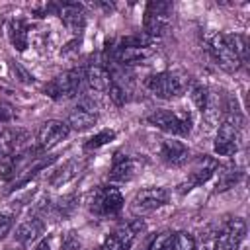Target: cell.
<instances>
[{
  "label": "cell",
  "instance_id": "cell-20",
  "mask_svg": "<svg viewBox=\"0 0 250 250\" xmlns=\"http://www.w3.org/2000/svg\"><path fill=\"white\" fill-rule=\"evenodd\" d=\"M43 230H45V221L41 217L31 215V217H27L25 221H21L18 225V229H16V240L20 244H29V242L37 240L43 234Z\"/></svg>",
  "mask_w": 250,
  "mask_h": 250
},
{
  "label": "cell",
  "instance_id": "cell-3",
  "mask_svg": "<svg viewBox=\"0 0 250 250\" xmlns=\"http://www.w3.org/2000/svg\"><path fill=\"white\" fill-rule=\"evenodd\" d=\"M170 16H172V4L162 2V0H152L145 8V18H143V29L145 35L150 39H158L164 35V31L170 25Z\"/></svg>",
  "mask_w": 250,
  "mask_h": 250
},
{
  "label": "cell",
  "instance_id": "cell-10",
  "mask_svg": "<svg viewBox=\"0 0 250 250\" xmlns=\"http://www.w3.org/2000/svg\"><path fill=\"white\" fill-rule=\"evenodd\" d=\"M27 141V133L20 129H6L0 133V168L8 166L18 156Z\"/></svg>",
  "mask_w": 250,
  "mask_h": 250
},
{
  "label": "cell",
  "instance_id": "cell-34",
  "mask_svg": "<svg viewBox=\"0 0 250 250\" xmlns=\"http://www.w3.org/2000/svg\"><path fill=\"white\" fill-rule=\"evenodd\" d=\"M14 227V219L12 215H6V213H0V238H4Z\"/></svg>",
  "mask_w": 250,
  "mask_h": 250
},
{
  "label": "cell",
  "instance_id": "cell-29",
  "mask_svg": "<svg viewBox=\"0 0 250 250\" xmlns=\"http://www.w3.org/2000/svg\"><path fill=\"white\" fill-rule=\"evenodd\" d=\"M172 242H174V232L162 230L152 238L146 250H172Z\"/></svg>",
  "mask_w": 250,
  "mask_h": 250
},
{
  "label": "cell",
  "instance_id": "cell-31",
  "mask_svg": "<svg viewBox=\"0 0 250 250\" xmlns=\"http://www.w3.org/2000/svg\"><path fill=\"white\" fill-rule=\"evenodd\" d=\"M197 242L189 232H174V242H172V250H195Z\"/></svg>",
  "mask_w": 250,
  "mask_h": 250
},
{
  "label": "cell",
  "instance_id": "cell-17",
  "mask_svg": "<svg viewBox=\"0 0 250 250\" xmlns=\"http://www.w3.org/2000/svg\"><path fill=\"white\" fill-rule=\"evenodd\" d=\"M152 55L150 45H117L113 51V59L123 64L143 62Z\"/></svg>",
  "mask_w": 250,
  "mask_h": 250
},
{
  "label": "cell",
  "instance_id": "cell-36",
  "mask_svg": "<svg viewBox=\"0 0 250 250\" xmlns=\"http://www.w3.org/2000/svg\"><path fill=\"white\" fill-rule=\"evenodd\" d=\"M14 107L8 104V102H0V121H4V123H8V121H12L14 119Z\"/></svg>",
  "mask_w": 250,
  "mask_h": 250
},
{
  "label": "cell",
  "instance_id": "cell-13",
  "mask_svg": "<svg viewBox=\"0 0 250 250\" xmlns=\"http://www.w3.org/2000/svg\"><path fill=\"white\" fill-rule=\"evenodd\" d=\"M68 125L59 119H49L41 123L37 131V150H47L55 145H59L66 135H68Z\"/></svg>",
  "mask_w": 250,
  "mask_h": 250
},
{
  "label": "cell",
  "instance_id": "cell-19",
  "mask_svg": "<svg viewBox=\"0 0 250 250\" xmlns=\"http://www.w3.org/2000/svg\"><path fill=\"white\" fill-rule=\"evenodd\" d=\"M215 176H217L215 191H225V189L234 188V186L242 180L244 172H242L240 166H236V164H232V162H227V164H219V166H217Z\"/></svg>",
  "mask_w": 250,
  "mask_h": 250
},
{
  "label": "cell",
  "instance_id": "cell-32",
  "mask_svg": "<svg viewBox=\"0 0 250 250\" xmlns=\"http://www.w3.org/2000/svg\"><path fill=\"white\" fill-rule=\"evenodd\" d=\"M82 248V242H80V236L76 230H66L61 238V250H80Z\"/></svg>",
  "mask_w": 250,
  "mask_h": 250
},
{
  "label": "cell",
  "instance_id": "cell-6",
  "mask_svg": "<svg viewBox=\"0 0 250 250\" xmlns=\"http://www.w3.org/2000/svg\"><path fill=\"white\" fill-rule=\"evenodd\" d=\"M145 223L141 219H135L131 223H125V225H119L117 229H113L105 238L104 242L100 244L98 250H131L133 242L137 240V236L141 232H145Z\"/></svg>",
  "mask_w": 250,
  "mask_h": 250
},
{
  "label": "cell",
  "instance_id": "cell-24",
  "mask_svg": "<svg viewBox=\"0 0 250 250\" xmlns=\"http://www.w3.org/2000/svg\"><path fill=\"white\" fill-rule=\"evenodd\" d=\"M8 37H10V43L18 51H25V47H27V25L21 20H10L8 21Z\"/></svg>",
  "mask_w": 250,
  "mask_h": 250
},
{
  "label": "cell",
  "instance_id": "cell-16",
  "mask_svg": "<svg viewBox=\"0 0 250 250\" xmlns=\"http://www.w3.org/2000/svg\"><path fill=\"white\" fill-rule=\"evenodd\" d=\"M160 158L168 164V166H184L189 158V148L182 143V141H176V139H168V141H162L160 145Z\"/></svg>",
  "mask_w": 250,
  "mask_h": 250
},
{
  "label": "cell",
  "instance_id": "cell-18",
  "mask_svg": "<svg viewBox=\"0 0 250 250\" xmlns=\"http://www.w3.org/2000/svg\"><path fill=\"white\" fill-rule=\"evenodd\" d=\"M84 80L88 82L90 90H94V92H107L109 84L113 82L109 70L102 62H90L84 70Z\"/></svg>",
  "mask_w": 250,
  "mask_h": 250
},
{
  "label": "cell",
  "instance_id": "cell-33",
  "mask_svg": "<svg viewBox=\"0 0 250 250\" xmlns=\"http://www.w3.org/2000/svg\"><path fill=\"white\" fill-rule=\"evenodd\" d=\"M105 94L109 96V100H111L115 105H123V104L127 102V94H125V90H123V88H121L117 82H111Z\"/></svg>",
  "mask_w": 250,
  "mask_h": 250
},
{
  "label": "cell",
  "instance_id": "cell-25",
  "mask_svg": "<svg viewBox=\"0 0 250 250\" xmlns=\"http://www.w3.org/2000/svg\"><path fill=\"white\" fill-rule=\"evenodd\" d=\"M225 39H227L230 51L234 53V57L240 61V64H244L248 61V39H246V35H242V33H229V35H225Z\"/></svg>",
  "mask_w": 250,
  "mask_h": 250
},
{
  "label": "cell",
  "instance_id": "cell-26",
  "mask_svg": "<svg viewBox=\"0 0 250 250\" xmlns=\"http://www.w3.org/2000/svg\"><path fill=\"white\" fill-rule=\"evenodd\" d=\"M76 205H78L76 195H64V197H61L57 203H53L51 213H53L57 219H66V217H70V215L74 213Z\"/></svg>",
  "mask_w": 250,
  "mask_h": 250
},
{
  "label": "cell",
  "instance_id": "cell-4",
  "mask_svg": "<svg viewBox=\"0 0 250 250\" xmlns=\"http://www.w3.org/2000/svg\"><path fill=\"white\" fill-rule=\"evenodd\" d=\"M125 205L121 191L113 186H102L90 199V211L96 217H117Z\"/></svg>",
  "mask_w": 250,
  "mask_h": 250
},
{
  "label": "cell",
  "instance_id": "cell-9",
  "mask_svg": "<svg viewBox=\"0 0 250 250\" xmlns=\"http://www.w3.org/2000/svg\"><path fill=\"white\" fill-rule=\"evenodd\" d=\"M217 160L211 158V156H199L193 166H191V172L188 174V180L182 182L178 188H180V193H186V191H191L193 188L209 182L213 176H215V170H217Z\"/></svg>",
  "mask_w": 250,
  "mask_h": 250
},
{
  "label": "cell",
  "instance_id": "cell-37",
  "mask_svg": "<svg viewBox=\"0 0 250 250\" xmlns=\"http://www.w3.org/2000/svg\"><path fill=\"white\" fill-rule=\"evenodd\" d=\"M33 250H51V242H49V238H41V240L35 244Z\"/></svg>",
  "mask_w": 250,
  "mask_h": 250
},
{
  "label": "cell",
  "instance_id": "cell-21",
  "mask_svg": "<svg viewBox=\"0 0 250 250\" xmlns=\"http://www.w3.org/2000/svg\"><path fill=\"white\" fill-rule=\"evenodd\" d=\"M59 16H61L62 23L72 33H80L86 25V14L78 4H62L61 10H59Z\"/></svg>",
  "mask_w": 250,
  "mask_h": 250
},
{
  "label": "cell",
  "instance_id": "cell-1",
  "mask_svg": "<svg viewBox=\"0 0 250 250\" xmlns=\"http://www.w3.org/2000/svg\"><path fill=\"white\" fill-rule=\"evenodd\" d=\"M188 84H189V76L182 72H158L146 80V88L156 98L162 100H172L182 96L188 90Z\"/></svg>",
  "mask_w": 250,
  "mask_h": 250
},
{
  "label": "cell",
  "instance_id": "cell-23",
  "mask_svg": "<svg viewBox=\"0 0 250 250\" xmlns=\"http://www.w3.org/2000/svg\"><path fill=\"white\" fill-rule=\"evenodd\" d=\"M80 166H82V164H80L78 160H68V162L62 164L57 172H53V176L49 178V184L55 186V188L68 184L70 180H74V178L80 174Z\"/></svg>",
  "mask_w": 250,
  "mask_h": 250
},
{
  "label": "cell",
  "instance_id": "cell-12",
  "mask_svg": "<svg viewBox=\"0 0 250 250\" xmlns=\"http://www.w3.org/2000/svg\"><path fill=\"white\" fill-rule=\"evenodd\" d=\"M244 234H246V223L240 217H234V219L227 221L219 229L217 250H238L240 242L244 240Z\"/></svg>",
  "mask_w": 250,
  "mask_h": 250
},
{
  "label": "cell",
  "instance_id": "cell-30",
  "mask_svg": "<svg viewBox=\"0 0 250 250\" xmlns=\"http://www.w3.org/2000/svg\"><path fill=\"white\" fill-rule=\"evenodd\" d=\"M217 236H219V229L209 227L203 230L199 246H195V250H217Z\"/></svg>",
  "mask_w": 250,
  "mask_h": 250
},
{
  "label": "cell",
  "instance_id": "cell-15",
  "mask_svg": "<svg viewBox=\"0 0 250 250\" xmlns=\"http://www.w3.org/2000/svg\"><path fill=\"white\" fill-rule=\"evenodd\" d=\"M135 174H137V162H135V158H131L129 154L117 152L113 156V162H111L107 180L109 182H115V184H125V182L133 180Z\"/></svg>",
  "mask_w": 250,
  "mask_h": 250
},
{
  "label": "cell",
  "instance_id": "cell-27",
  "mask_svg": "<svg viewBox=\"0 0 250 250\" xmlns=\"http://www.w3.org/2000/svg\"><path fill=\"white\" fill-rule=\"evenodd\" d=\"M186 92L189 94L193 105H195L197 109L203 111L205 105H207V100H209V92H207V88H205L203 84H199V82H195V80L189 78V84H188V90H186Z\"/></svg>",
  "mask_w": 250,
  "mask_h": 250
},
{
  "label": "cell",
  "instance_id": "cell-35",
  "mask_svg": "<svg viewBox=\"0 0 250 250\" xmlns=\"http://www.w3.org/2000/svg\"><path fill=\"white\" fill-rule=\"evenodd\" d=\"M12 70H14V74L18 76V80L20 82H23V84H29V82H33V76L27 72V70H23L18 62H12Z\"/></svg>",
  "mask_w": 250,
  "mask_h": 250
},
{
  "label": "cell",
  "instance_id": "cell-22",
  "mask_svg": "<svg viewBox=\"0 0 250 250\" xmlns=\"http://www.w3.org/2000/svg\"><path fill=\"white\" fill-rule=\"evenodd\" d=\"M55 158H57V156H49V158H47V156H41V158H37L31 166H27V168H25V170H23V172L14 180V182H12L10 189H18V188H21L23 184H27L33 176H37V174H39L41 170H45L51 162H55Z\"/></svg>",
  "mask_w": 250,
  "mask_h": 250
},
{
  "label": "cell",
  "instance_id": "cell-8",
  "mask_svg": "<svg viewBox=\"0 0 250 250\" xmlns=\"http://www.w3.org/2000/svg\"><path fill=\"white\" fill-rule=\"evenodd\" d=\"M205 45H207L209 55L225 70H236L240 66V61L234 57V53L230 51V47H229V43L225 39V33H209L205 37Z\"/></svg>",
  "mask_w": 250,
  "mask_h": 250
},
{
  "label": "cell",
  "instance_id": "cell-5",
  "mask_svg": "<svg viewBox=\"0 0 250 250\" xmlns=\"http://www.w3.org/2000/svg\"><path fill=\"white\" fill-rule=\"evenodd\" d=\"M84 82V70H66L59 76H55L53 80H49L45 84V94L53 100H68L74 98Z\"/></svg>",
  "mask_w": 250,
  "mask_h": 250
},
{
  "label": "cell",
  "instance_id": "cell-28",
  "mask_svg": "<svg viewBox=\"0 0 250 250\" xmlns=\"http://www.w3.org/2000/svg\"><path fill=\"white\" fill-rule=\"evenodd\" d=\"M113 139H115V131H113V129H102L100 133H96L94 137H90V139L86 141L84 148H86V150H96V148H100V146L111 143Z\"/></svg>",
  "mask_w": 250,
  "mask_h": 250
},
{
  "label": "cell",
  "instance_id": "cell-7",
  "mask_svg": "<svg viewBox=\"0 0 250 250\" xmlns=\"http://www.w3.org/2000/svg\"><path fill=\"white\" fill-rule=\"evenodd\" d=\"M168 199H170V191L166 188L150 186V188H145V189H141V191L135 193L129 209H131V213L135 217H145L148 213H154L162 205H166Z\"/></svg>",
  "mask_w": 250,
  "mask_h": 250
},
{
  "label": "cell",
  "instance_id": "cell-2",
  "mask_svg": "<svg viewBox=\"0 0 250 250\" xmlns=\"http://www.w3.org/2000/svg\"><path fill=\"white\" fill-rule=\"evenodd\" d=\"M146 121L154 127H158L164 133L186 137L191 131V117L188 111H174V109H156L152 111Z\"/></svg>",
  "mask_w": 250,
  "mask_h": 250
},
{
  "label": "cell",
  "instance_id": "cell-11",
  "mask_svg": "<svg viewBox=\"0 0 250 250\" xmlns=\"http://www.w3.org/2000/svg\"><path fill=\"white\" fill-rule=\"evenodd\" d=\"M240 145V133H238V125H234L232 121H223L217 129V137H215V145L213 150L219 156H232L238 150Z\"/></svg>",
  "mask_w": 250,
  "mask_h": 250
},
{
  "label": "cell",
  "instance_id": "cell-14",
  "mask_svg": "<svg viewBox=\"0 0 250 250\" xmlns=\"http://www.w3.org/2000/svg\"><path fill=\"white\" fill-rule=\"evenodd\" d=\"M98 121V109L96 105L90 102V100H84L80 102L68 115V129H74V131H86L90 129L92 125H96Z\"/></svg>",
  "mask_w": 250,
  "mask_h": 250
}]
</instances>
